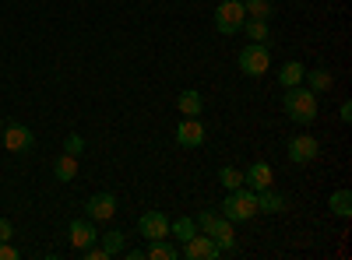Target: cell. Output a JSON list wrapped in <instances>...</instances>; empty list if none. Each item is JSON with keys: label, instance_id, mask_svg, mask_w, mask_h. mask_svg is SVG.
Listing matches in <instances>:
<instances>
[{"label": "cell", "instance_id": "cell-1", "mask_svg": "<svg viewBox=\"0 0 352 260\" xmlns=\"http://www.w3.org/2000/svg\"><path fill=\"white\" fill-rule=\"evenodd\" d=\"M282 109H285V117L292 123H314L317 95L310 88H303V84H292V88H285V95H282Z\"/></svg>", "mask_w": 352, "mask_h": 260}, {"label": "cell", "instance_id": "cell-2", "mask_svg": "<svg viewBox=\"0 0 352 260\" xmlns=\"http://www.w3.org/2000/svg\"><path fill=\"white\" fill-rule=\"evenodd\" d=\"M194 222H197V228H201V233H208V236L219 243V250H222V253H236V233H232V222H229L226 215H215V211H201Z\"/></svg>", "mask_w": 352, "mask_h": 260}, {"label": "cell", "instance_id": "cell-3", "mask_svg": "<svg viewBox=\"0 0 352 260\" xmlns=\"http://www.w3.org/2000/svg\"><path fill=\"white\" fill-rule=\"evenodd\" d=\"M222 215L229 222H250V218H257V193L250 187L229 190L226 200H222Z\"/></svg>", "mask_w": 352, "mask_h": 260}, {"label": "cell", "instance_id": "cell-4", "mask_svg": "<svg viewBox=\"0 0 352 260\" xmlns=\"http://www.w3.org/2000/svg\"><path fill=\"white\" fill-rule=\"evenodd\" d=\"M268 67H272V53H268V46H261V43H247V46L240 49V71H243L247 78H261V74H268Z\"/></svg>", "mask_w": 352, "mask_h": 260}, {"label": "cell", "instance_id": "cell-5", "mask_svg": "<svg viewBox=\"0 0 352 260\" xmlns=\"http://www.w3.org/2000/svg\"><path fill=\"white\" fill-rule=\"evenodd\" d=\"M243 21H247V11H243L240 0H222L219 11H215V28L219 32L222 36H236L243 28Z\"/></svg>", "mask_w": 352, "mask_h": 260}, {"label": "cell", "instance_id": "cell-6", "mask_svg": "<svg viewBox=\"0 0 352 260\" xmlns=\"http://www.w3.org/2000/svg\"><path fill=\"white\" fill-rule=\"evenodd\" d=\"M219 243L208 236V233H194L187 243H184V250H180V257H187V260H219Z\"/></svg>", "mask_w": 352, "mask_h": 260}, {"label": "cell", "instance_id": "cell-7", "mask_svg": "<svg viewBox=\"0 0 352 260\" xmlns=\"http://www.w3.org/2000/svg\"><path fill=\"white\" fill-rule=\"evenodd\" d=\"M0 134H4V148L11 155H28V152H32V144H36L32 130H28L25 123H8Z\"/></svg>", "mask_w": 352, "mask_h": 260}, {"label": "cell", "instance_id": "cell-8", "mask_svg": "<svg viewBox=\"0 0 352 260\" xmlns=\"http://www.w3.org/2000/svg\"><path fill=\"white\" fill-rule=\"evenodd\" d=\"M285 152H289V162L307 165V162H314V158H317L320 144H317V137H310V134H296V137H292V141L285 144Z\"/></svg>", "mask_w": 352, "mask_h": 260}, {"label": "cell", "instance_id": "cell-9", "mask_svg": "<svg viewBox=\"0 0 352 260\" xmlns=\"http://www.w3.org/2000/svg\"><path fill=\"white\" fill-rule=\"evenodd\" d=\"M138 233L144 236V239H166L169 236V218L162 215V211H144L141 218H138Z\"/></svg>", "mask_w": 352, "mask_h": 260}, {"label": "cell", "instance_id": "cell-10", "mask_svg": "<svg viewBox=\"0 0 352 260\" xmlns=\"http://www.w3.org/2000/svg\"><path fill=\"white\" fill-rule=\"evenodd\" d=\"M85 215L92 222H109L116 215V197L113 193H92L85 200Z\"/></svg>", "mask_w": 352, "mask_h": 260}, {"label": "cell", "instance_id": "cell-11", "mask_svg": "<svg viewBox=\"0 0 352 260\" xmlns=\"http://www.w3.org/2000/svg\"><path fill=\"white\" fill-rule=\"evenodd\" d=\"M176 144H180V148H201L204 144V123L197 117H184V123L176 127Z\"/></svg>", "mask_w": 352, "mask_h": 260}, {"label": "cell", "instance_id": "cell-12", "mask_svg": "<svg viewBox=\"0 0 352 260\" xmlns=\"http://www.w3.org/2000/svg\"><path fill=\"white\" fill-rule=\"evenodd\" d=\"M67 233H71V246H74L78 253L99 239V233H96V222H92V218H74Z\"/></svg>", "mask_w": 352, "mask_h": 260}, {"label": "cell", "instance_id": "cell-13", "mask_svg": "<svg viewBox=\"0 0 352 260\" xmlns=\"http://www.w3.org/2000/svg\"><path fill=\"white\" fill-rule=\"evenodd\" d=\"M272 180H275V172H272L268 162H254V165L243 172V187H250L254 193H257V190H268Z\"/></svg>", "mask_w": 352, "mask_h": 260}, {"label": "cell", "instance_id": "cell-14", "mask_svg": "<svg viewBox=\"0 0 352 260\" xmlns=\"http://www.w3.org/2000/svg\"><path fill=\"white\" fill-rule=\"evenodd\" d=\"M278 211H285V197L275 187L257 190V215H278Z\"/></svg>", "mask_w": 352, "mask_h": 260}, {"label": "cell", "instance_id": "cell-15", "mask_svg": "<svg viewBox=\"0 0 352 260\" xmlns=\"http://www.w3.org/2000/svg\"><path fill=\"white\" fill-rule=\"evenodd\" d=\"M53 176L60 180V183H71V180H78V155H60L53 162Z\"/></svg>", "mask_w": 352, "mask_h": 260}, {"label": "cell", "instance_id": "cell-16", "mask_svg": "<svg viewBox=\"0 0 352 260\" xmlns=\"http://www.w3.org/2000/svg\"><path fill=\"white\" fill-rule=\"evenodd\" d=\"M240 32H247V39H250V43H261V46H268V43H272L268 21H261V18H247Z\"/></svg>", "mask_w": 352, "mask_h": 260}, {"label": "cell", "instance_id": "cell-17", "mask_svg": "<svg viewBox=\"0 0 352 260\" xmlns=\"http://www.w3.org/2000/svg\"><path fill=\"white\" fill-rule=\"evenodd\" d=\"M303 74H307V67H303L300 60H289V64H282V71H278L282 88H292V84H303Z\"/></svg>", "mask_w": 352, "mask_h": 260}, {"label": "cell", "instance_id": "cell-18", "mask_svg": "<svg viewBox=\"0 0 352 260\" xmlns=\"http://www.w3.org/2000/svg\"><path fill=\"white\" fill-rule=\"evenodd\" d=\"M194 233H201V228H197V222L190 218V215H184V218H176V222H169V236H176V239H180V243H187Z\"/></svg>", "mask_w": 352, "mask_h": 260}, {"label": "cell", "instance_id": "cell-19", "mask_svg": "<svg viewBox=\"0 0 352 260\" xmlns=\"http://www.w3.org/2000/svg\"><path fill=\"white\" fill-rule=\"evenodd\" d=\"M240 4H243L247 18H261V21H272V14H275V4H272V0H240Z\"/></svg>", "mask_w": 352, "mask_h": 260}, {"label": "cell", "instance_id": "cell-20", "mask_svg": "<svg viewBox=\"0 0 352 260\" xmlns=\"http://www.w3.org/2000/svg\"><path fill=\"white\" fill-rule=\"evenodd\" d=\"M176 106H180V113L184 117H201V92H194V88H187V92H180V99H176Z\"/></svg>", "mask_w": 352, "mask_h": 260}, {"label": "cell", "instance_id": "cell-21", "mask_svg": "<svg viewBox=\"0 0 352 260\" xmlns=\"http://www.w3.org/2000/svg\"><path fill=\"white\" fill-rule=\"evenodd\" d=\"M144 257H148V260H176V257H180V250L169 246L166 239H152V246L144 250Z\"/></svg>", "mask_w": 352, "mask_h": 260}, {"label": "cell", "instance_id": "cell-22", "mask_svg": "<svg viewBox=\"0 0 352 260\" xmlns=\"http://www.w3.org/2000/svg\"><path fill=\"white\" fill-rule=\"evenodd\" d=\"M328 208H331L338 218H349V215H352V193H349V190H335L331 200H328Z\"/></svg>", "mask_w": 352, "mask_h": 260}, {"label": "cell", "instance_id": "cell-23", "mask_svg": "<svg viewBox=\"0 0 352 260\" xmlns=\"http://www.w3.org/2000/svg\"><path fill=\"white\" fill-rule=\"evenodd\" d=\"M124 239H127V233H120V228H109V233L102 236L106 257H120V253H124Z\"/></svg>", "mask_w": 352, "mask_h": 260}, {"label": "cell", "instance_id": "cell-24", "mask_svg": "<svg viewBox=\"0 0 352 260\" xmlns=\"http://www.w3.org/2000/svg\"><path fill=\"white\" fill-rule=\"evenodd\" d=\"M303 78H307V88H310L314 95H320V92L331 88V74H328V71H307Z\"/></svg>", "mask_w": 352, "mask_h": 260}, {"label": "cell", "instance_id": "cell-25", "mask_svg": "<svg viewBox=\"0 0 352 260\" xmlns=\"http://www.w3.org/2000/svg\"><path fill=\"white\" fill-rule=\"evenodd\" d=\"M219 183H222L226 190H236V187H243V172L232 169V165H226V169H219Z\"/></svg>", "mask_w": 352, "mask_h": 260}, {"label": "cell", "instance_id": "cell-26", "mask_svg": "<svg viewBox=\"0 0 352 260\" xmlns=\"http://www.w3.org/2000/svg\"><path fill=\"white\" fill-rule=\"evenodd\" d=\"M64 152H67V155H81V152H85V141H81L78 134H67V137H64Z\"/></svg>", "mask_w": 352, "mask_h": 260}, {"label": "cell", "instance_id": "cell-27", "mask_svg": "<svg viewBox=\"0 0 352 260\" xmlns=\"http://www.w3.org/2000/svg\"><path fill=\"white\" fill-rule=\"evenodd\" d=\"M14 239V225L8 218H0V243H11Z\"/></svg>", "mask_w": 352, "mask_h": 260}, {"label": "cell", "instance_id": "cell-28", "mask_svg": "<svg viewBox=\"0 0 352 260\" xmlns=\"http://www.w3.org/2000/svg\"><path fill=\"white\" fill-rule=\"evenodd\" d=\"M18 257H21V253H18L11 243H0V260H18Z\"/></svg>", "mask_w": 352, "mask_h": 260}, {"label": "cell", "instance_id": "cell-29", "mask_svg": "<svg viewBox=\"0 0 352 260\" xmlns=\"http://www.w3.org/2000/svg\"><path fill=\"white\" fill-rule=\"evenodd\" d=\"M338 117H342V123H352V102H342Z\"/></svg>", "mask_w": 352, "mask_h": 260}, {"label": "cell", "instance_id": "cell-30", "mask_svg": "<svg viewBox=\"0 0 352 260\" xmlns=\"http://www.w3.org/2000/svg\"><path fill=\"white\" fill-rule=\"evenodd\" d=\"M124 260H144V250H124Z\"/></svg>", "mask_w": 352, "mask_h": 260}, {"label": "cell", "instance_id": "cell-31", "mask_svg": "<svg viewBox=\"0 0 352 260\" xmlns=\"http://www.w3.org/2000/svg\"><path fill=\"white\" fill-rule=\"evenodd\" d=\"M0 123H4V120H0ZM0 130H4V127H0Z\"/></svg>", "mask_w": 352, "mask_h": 260}]
</instances>
